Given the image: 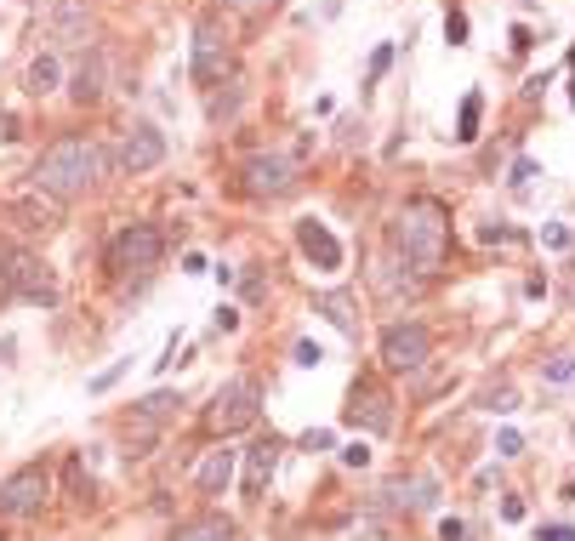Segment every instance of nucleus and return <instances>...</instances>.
<instances>
[{"instance_id":"2f4dec72","label":"nucleus","mask_w":575,"mask_h":541,"mask_svg":"<svg viewBox=\"0 0 575 541\" xmlns=\"http://www.w3.org/2000/svg\"><path fill=\"white\" fill-rule=\"evenodd\" d=\"M444 40H450V46H468V18H461L456 6L444 12Z\"/></svg>"},{"instance_id":"6e6552de","label":"nucleus","mask_w":575,"mask_h":541,"mask_svg":"<svg viewBox=\"0 0 575 541\" xmlns=\"http://www.w3.org/2000/svg\"><path fill=\"white\" fill-rule=\"evenodd\" d=\"M46 496H52V473L40 461H29L12 478H0V519H35L46 507Z\"/></svg>"},{"instance_id":"9b49d317","label":"nucleus","mask_w":575,"mask_h":541,"mask_svg":"<svg viewBox=\"0 0 575 541\" xmlns=\"http://www.w3.org/2000/svg\"><path fill=\"white\" fill-rule=\"evenodd\" d=\"M279 456H285V444H279V439H257L251 451H245V468H240L245 502H262V490H268L274 473H279Z\"/></svg>"},{"instance_id":"4c0bfd02","label":"nucleus","mask_w":575,"mask_h":541,"mask_svg":"<svg viewBox=\"0 0 575 541\" xmlns=\"http://www.w3.org/2000/svg\"><path fill=\"white\" fill-rule=\"evenodd\" d=\"M319 359H325V353H319L314 342H297V365H302V370H314Z\"/></svg>"},{"instance_id":"f8f14e48","label":"nucleus","mask_w":575,"mask_h":541,"mask_svg":"<svg viewBox=\"0 0 575 541\" xmlns=\"http://www.w3.org/2000/svg\"><path fill=\"white\" fill-rule=\"evenodd\" d=\"M342 416H348V427H365V433H387V427H393L387 393L376 388V382H359V388L348 393V405H342Z\"/></svg>"},{"instance_id":"4468645a","label":"nucleus","mask_w":575,"mask_h":541,"mask_svg":"<svg viewBox=\"0 0 575 541\" xmlns=\"http://www.w3.org/2000/svg\"><path fill=\"white\" fill-rule=\"evenodd\" d=\"M234 473H240V451H228V444H216V451H206L194 461V485L206 490V496H223Z\"/></svg>"},{"instance_id":"f03ea898","label":"nucleus","mask_w":575,"mask_h":541,"mask_svg":"<svg viewBox=\"0 0 575 541\" xmlns=\"http://www.w3.org/2000/svg\"><path fill=\"white\" fill-rule=\"evenodd\" d=\"M393 245H399V257L410 262V268H444V257H450V211H444V199H433V194H416L399 206L393 216Z\"/></svg>"},{"instance_id":"cd10ccee","label":"nucleus","mask_w":575,"mask_h":541,"mask_svg":"<svg viewBox=\"0 0 575 541\" xmlns=\"http://www.w3.org/2000/svg\"><path fill=\"white\" fill-rule=\"evenodd\" d=\"M126 370H131V359H114V365H108V370H97V376L86 382V393H108V388H114L120 376H126Z\"/></svg>"},{"instance_id":"79ce46f5","label":"nucleus","mask_w":575,"mask_h":541,"mask_svg":"<svg viewBox=\"0 0 575 541\" xmlns=\"http://www.w3.org/2000/svg\"><path fill=\"white\" fill-rule=\"evenodd\" d=\"M570 103H575V91H570Z\"/></svg>"},{"instance_id":"20e7f679","label":"nucleus","mask_w":575,"mask_h":541,"mask_svg":"<svg viewBox=\"0 0 575 541\" xmlns=\"http://www.w3.org/2000/svg\"><path fill=\"white\" fill-rule=\"evenodd\" d=\"M35 302V308H57V280L40 257L29 251H0V302Z\"/></svg>"},{"instance_id":"1a4fd4ad","label":"nucleus","mask_w":575,"mask_h":541,"mask_svg":"<svg viewBox=\"0 0 575 541\" xmlns=\"http://www.w3.org/2000/svg\"><path fill=\"white\" fill-rule=\"evenodd\" d=\"M240 177H245V194H257V199H285L291 189H297V165H291L279 148H257V154H245Z\"/></svg>"},{"instance_id":"423d86ee","label":"nucleus","mask_w":575,"mask_h":541,"mask_svg":"<svg viewBox=\"0 0 575 541\" xmlns=\"http://www.w3.org/2000/svg\"><path fill=\"white\" fill-rule=\"evenodd\" d=\"M257 410H262L257 376H228L223 388H216L211 410H206V427H211V433H240V427L257 422Z\"/></svg>"},{"instance_id":"473e14b6","label":"nucleus","mask_w":575,"mask_h":541,"mask_svg":"<svg viewBox=\"0 0 575 541\" xmlns=\"http://www.w3.org/2000/svg\"><path fill=\"white\" fill-rule=\"evenodd\" d=\"M541 245H547V251H570V228L564 223H547V228H541Z\"/></svg>"},{"instance_id":"c85d7f7f","label":"nucleus","mask_w":575,"mask_h":541,"mask_svg":"<svg viewBox=\"0 0 575 541\" xmlns=\"http://www.w3.org/2000/svg\"><path fill=\"white\" fill-rule=\"evenodd\" d=\"M223 6H228V12H240V18H268L279 0H223Z\"/></svg>"},{"instance_id":"e433bc0d","label":"nucleus","mask_w":575,"mask_h":541,"mask_svg":"<svg viewBox=\"0 0 575 541\" xmlns=\"http://www.w3.org/2000/svg\"><path fill=\"white\" fill-rule=\"evenodd\" d=\"M216 331H240V308H234V302L216 308Z\"/></svg>"},{"instance_id":"aec40b11","label":"nucleus","mask_w":575,"mask_h":541,"mask_svg":"<svg viewBox=\"0 0 575 541\" xmlns=\"http://www.w3.org/2000/svg\"><path fill=\"white\" fill-rule=\"evenodd\" d=\"M171 541H234V519H223V513L189 519V524H177V536H171Z\"/></svg>"},{"instance_id":"f257e3e1","label":"nucleus","mask_w":575,"mask_h":541,"mask_svg":"<svg viewBox=\"0 0 575 541\" xmlns=\"http://www.w3.org/2000/svg\"><path fill=\"white\" fill-rule=\"evenodd\" d=\"M103 172H108L103 143H97V137L69 131V137H57V143L35 160V189L52 194V199H80V194L97 189Z\"/></svg>"},{"instance_id":"4be33fe9","label":"nucleus","mask_w":575,"mask_h":541,"mask_svg":"<svg viewBox=\"0 0 575 541\" xmlns=\"http://www.w3.org/2000/svg\"><path fill=\"white\" fill-rule=\"evenodd\" d=\"M240 103H245V86H240V80L216 86V91H211V120H216V126H223V120H234Z\"/></svg>"},{"instance_id":"2eb2a0df","label":"nucleus","mask_w":575,"mask_h":541,"mask_svg":"<svg viewBox=\"0 0 575 541\" xmlns=\"http://www.w3.org/2000/svg\"><path fill=\"white\" fill-rule=\"evenodd\" d=\"M382 496H387L393 513H427V507L439 502V490H433V478H393Z\"/></svg>"},{"instance_id":"72a5a7b5","label":"nucleus","mask_w":575,"mask_h":541,"mask_svg":"<svg viewBox=\"0 0 575 541\" xmlns=\"http://www.w3.org/2000/svg\"><path fill=\"white\" fill-rule=\"evenodd\" d=\"M365 461H370V444H365V439L342 444V468H365Z\"/></svg>"},{"instance_id":"a19ab883","label":"nucleus","mask_w":575,"mask_h":541,"mask_svg":"<svg viewBox=\"0 0 575 541\" xmlns=\"http://www.w3.org/2000/svg\"><path fill=\"white\" fill-rule=\"evenodd\" d=\"M336 12H342V0H325V6H319V18H325V23H331V18H336Z\"/></svg>"},{"instance_id":"b1692460","label":"nucleus","mask_w":575,"mask_h":541,"mask_svg":"<svg viewBox=\"0 0 575 541\" xmlns=\"http://www.w3.org/2000/svg\"><path fill=\"white\" fill-rule=\"evenodd\" d=\"M63 485H69L74 502H91V496H97V478H86V456H74L69 468H63Z\"/></svg>"},{"instance_id":"0eeeda50","label":"nucleus","mask_w":575,"mask_h":541,"mask_svg":"<svg viewBox=\"0 0 575 541\" xmlns=\"http://www.w3.org/2000/svg\"><path fill=\"white\" fill-rule=\"evenodd\" d=\"M427 359H433V331H427V325L399 319V325H387V331H382V365L387 370L410 376V370H422Z\"/></svg>"},{"instance_id":"ddd939ff","label":"nucleus","mask_w":575,"mask_h":541,"mask_svg":"<svg viewBox=\"0 0 575 541\" xmlns=\"http://www.w3.org/2000/svg\"><path fill=\"white\" fill-rule=\"evenodd\" d=\"M297 245H302V257L314 262L319 274H336L342 268V240L319 223V216H297Z\"/></svg>"},{"instance_id":"6ab92c4d","label":"nucleus","mask_w":575,"mask_h":541,"mask_svg":"<svg viewBox=\"0 0 575 541\" xmlns=\"http://www.w3.org/2000/svg\"><path fill=\"white\" fill-rule=\"evenodd\" d=\"M314 314H325L342 336H348V342L359 336V314H353V297H348V291H325V297L314 302Z\"/></svg>"},{"instance_id":"7ed1b4c3","label":"nucleus","mask_w":575,"mask_h":541,"mask_svg":"<svg viewBox=\"0 0 575 541\" xmlns=\"http://www.w3.org/2000/svg\"><path fill=\"white\" fill-rule=\"evenodd\" d=\"M189 80L199 91H216L234 80V46H228L223 23L216 18H199L194 23V46H189Z\"/></svg>"},{"instance_id":"c9c22d12","label":"nucleus","mask_w":575,"mask_h":541,"mask_svg":"<svg viewBox=\"0 0 575 541\" xmlns=\"http://www.w3.org/2000/svg\"><path fill=\"white\" fill-rule=\"evenodd\" d=\"M495 451H502V456H519V451H524V439H519L512 427H502V433H495Z\"/></svg>"},{"instance_id":"412c9836","label":"nucleus","mask_w":575,"mask_h":541,"mask_svg":"<svg viewBox=\"0 0 575 541\" xmlns=\"http://www.w3.org/2000/svg\"><path fill=\"white\" fill-rule=\"evenodd\" d=\"M541 382H547V388H575V348L541 359Z\"/></svg>"},{"instance_id":"a211bd4d","label":"nucleus","mask_w":575,"mask_h":541,"mask_svg":"<svg viewBox=\"0 0 575 541\" xmlns=\"http://www.w3.org/2000/svg\"><path fill=\"white\" fill-rule=\"evenodd\" d=\"M52 29H57V40H63V46H86L91 40L86 0H57V6H52Z\"/></svg>"},{"instance_id":"39448f33","label":"nucleus","mask_w":575,"mask_h":541,"mask_svg":"<svg viewBox=\"0 0 575 541\" xmlns=\"http://www.w3.org/2000/svg\"><path fill=\"white\" fill-rule=\"evenodd\" d=\"M165 257V240L154 223H126L114 234V245H108V268L120 274V280H131V274H154Z\"/></svg>"},{"instance_id":"37998d69","label":"nucleus","mask_w":575,"mask_h":541,"mask_svg":"<svg viewBox=\"0 0 575 541\" xmlns=\"http://www.w3.org/2000/svg\"><path fill=\"white\" fill-rule=\"evenodd\" d=\"M570 439H575V427H570Z\"/></svg>"},{"instance_id":"dca6fc26","label":"nucleus","mask_w":575,"mask_h":541,"mask_svg":"<svg viewBox=\"0 0 575 541\" xmlns=\"http://www.w3.org/2000/svg\"><path fill=\"white\" fill-rule=\"evenodd\" d=\"M103 80H108V63H103V52H86L80 63H74V74H69V97L74 103H97L103 97Z\"/></svg>"},{"instance_id":"9d476101","label":"nucleus","mask_w":575,"mask_h":541,"mask_svg":"<svg viewBox=\"0 0 575 541\" xmlns=\"http://www.w3.org/2000/svg\"><path fill=\"white\" fill-rule=\"evenodd\" d=\"M114 165H120L126 177H148V172H160V165H165V131H160V126H148V120H137V126L120 137Z\"/></svg>"},{"instance_id":"5701e85b","label":"nucleus","mask_w":575,"mask_h":541,"mask_svg":"<svg viewBox=\"0 0 575 541\" xmlns=\"http://www.w3.org/2000/svg\"><path fill=\"white\" fill-rule=\"evenodd\" d=\"M177 405H182V399L171 393V388H160V393H143V399H137V416H143V422H165Z\"/></svg>"},{"instance_id":"c756f323","label":"nucleus","mask_w":575,"mask_h":541,"mask_svg":"<svg viewBox=\"0 0 575 541\" xmlns=\"http://www.w3.org/2000/svg\"><path fill=\"white\" fill-rule=\"evenodd\" d=\"M302 451H314V456H319V451H336V433H331V427H308V433H302Z\"/></svg>"},{"instance_id":"bb28decb","label":"nucleus","mask_w":575,"mask_h":541,"mask_svg":"<svg viewBox=\"0 0 575 541\" xmlns=\"http://www.w3.org/2000/svg\"><path fill=\"white\" fill-rule=\"evenodd\" d=\"M387 69H393V46H387V40H382V46H376V52H370V69H365V91H370V86H376V80H382V74H387Z\"/></svg>"},{"instance_id":"58836bf2","label":"nucleus","mask_w":575,"mask_h":541,"mask_svg":"<svg viewBox=\"0 0 575 541\" xmlns=\"http://www.w3.org/2000/svg\"><path fill=\"white\" fill-rule=\"evenodd\" d=\"M502 519H507V524H519V519H524V502H519V496H507V502H502Z\"/></svg>"},{"instance_id":"a878e982","label":"nucleus","mask_w":575,"mask_h":541,"mask_svg":"<svg viewBox=\"0 0 575 541\" xmlns=\"http://www.w3.org/2000/svg\"><path fill=\"white\" fill-rule=\"evenodd\" d=\"M485 410L490 416H512V410H519V388H490L485 393Z\"/></svg>"},{"instance_id":"f3484780","label":"nucleus","mask_w":575,"mask_h":541,"mask_svg":"<svg viewBox=\"0 0 575 541\" xmlns=\"http://www.w3.org/2000/svg\"><path fill=\"white\" fill-rule=\"evenodd\" d=\"M57 86H63V57H57V52H35L23 63V91H29V97H52Z\"/></svg>"},{"instance_id":"393cba45","label":"nucleus","mask_w":575,"mask_h":541,"mask_svg":"<svg viewBox=\"0 0 575 541\" xmlns=\"http://www.w3.org/2000/svg\"><path fill=\"white\" fill-rule=\"evenodd\" d=\"M478 114H485V97H478V91H468V97H461V126H456V143H473V137H478Z\"/></svg>"},{"instance_id":"ea45409f","label":"nucleus","mask_w":575,"mask_h":541,"mask_svg":"<svg viewBox=\"0 0 575 541\" xmlns=\"http://www.w3.org/2000/svg\"><path fill=\"white\" fill-rule=\"evenodd\" d=\"M541 541H575V530H570V524H547V530H541Z\"/></svg>"},{"instance_id":"7c9ffc66","label":"nucleus","mask_w":575,"mask_h":541,"mask_svg":"<svg viewBox=\"0 0 575 541\" xmlns=\"http://www.w3.org/2000/svg\"><path fill=\"white\" fill-rule=\"evenodd\" d=\"M507 182H512V189H530V182H536V160H530V154H524V160H512V172H507Z\"/></svg>"},{"instance_id":"f704fd0d","label":"nucleus","mask_w":575,"mask_h":541,"mask_svg":"<svg viewBox=\"0 0 575 541\" xmlns=\"http://www.w3.org/2000/svg\"><path fill=\"white\" fill-rule=\"evenodd\" d=\"M468 519H439V541H468Z\"/></svg>"}]
</instances>
